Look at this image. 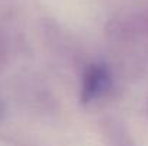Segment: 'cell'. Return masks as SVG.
Segmentation results:
<instances>
[{"label":"cell","instance_id":"obj_3","mask_svg":"<svg viewBox=\"0 0 148 146\" xmlns=\"http://www.w3.org/2000/svg\"><path fill=\"white\" fill-rule=\"evenodd\" d=\"M103 136L109 146H135L127 128L114 117H106L101 123Z\"/></svg>","mask_w":148,"mask_h":146},{"label":"cell","instance_id":"obj_1","mask_svg":"<svg viewBox=\"0 0 148 146\" xmlns=\"http://www.w3.org/2000/svg\"><path fill=\"white\" fill-rule=\"evenodd\" d=\"M112 86V79L109 69L105 65L92 63L89 65L82 77V86H81V102L84 105L91 103L102 97Z\"/></svg>","mask_w":148,"mask_h":146},{"label":"cell","instance_id":"obj_2","mask_svg":"<svg viewBox=\"0 0 148 146\" xmlns=\"http://www.w3.org/2000/svg\"><path fill=\"white\" fill-rule=\"evenodd\" d=\"M105 33L112 42L134 40L145 33V14H127L108 22Z\"/></svg>","mask_w":148,"mask_h":146},{"label":"cell","instance_id":"obj_5","mask_svg":"<svg viewBox=\"0 0 148 146\" xmlns=\"http://www.w3.org/2000/svg\"><path fill=\"white\" fill-rule=\"evenodd\" d=\"M145 33L148 35V13L145 14Z\"/></svg>","mask_w":148,"mask_h":146},{"label":"cell","instance_id":"obj_4","mask_svg":"<svg viewBox=\"0 0 148 146\" xmlns=\"http://www.w3.org/2000/svg\"><path fill=\"white\" fill-rule=\"evenodd\" d=\"M6 59H7V48H6V42L3 37H0V67H3L6 65Z\"/></svg>","mask_w":148,"mask_h":146},{"label":"cell","instance_id":"obj_6","mask_svg":"<svg viewBox=\"0 0 148 146\" xmlns=\"http://www.w3.org/2000/svg\"><path fill=\"white\" fill-rule=\"evenodd\" d=\"M147 112H148V103H147Z\"/></svg>","mask_w":148,"mask_h":146}]
</instances>
